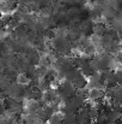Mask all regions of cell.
<instances>
[{
    "label": "cell",
    "instance_id": "7",
    "mask_svg": "<svg viewBox=\"0 0 122 124\" xmlns=\"http://www.w3.org/2000/svg\"><path fill=\"white\" fill-rule=\"evenodd\" d=\"M28 34H29V33H28V29H26V27L23 25V24H18V25L14 28V30H13V35L16 36V39H19V40L26 39Z\"/></svg>",
    "mask_w": 122,
    "mask_h": 124
},
{
    "label": "cell",
    "instance_id": "4",
    "mask_svg": "<svg viewBox=\"0 0 122 124\" xmlns=\"http://www.w3.org/2000/svg\"><path fill=\"white\" fill-rule=\"evenodd\" d=\"M87 96L92 101H98V100L105 98V90L101 89V88H91V89H89Z\"/></svg>",
    "mask_w": 122,
    "mask_h": 124
},
{
    "label": "cell",
    "instance_id": "6",
    "mask_svg": "<svg viewBox=\"0 0 122 124\" xmlns=\"http://www.w3.org/2000/svg\"><path fill=\"white\" fill-rule=\"evenodd\" d=\"M81 75V71L79 68H76V66H72L66 74H65V80L66 81H70V82H74L77 78H79Z\"/></svg>",
    "mask_w": 122,
    "mask_h": 124
},
{
    "label": "cell",
    "instance_id": "5",
    "mask_svg": "<svg viewBox=\"0 0 122 124\" xmlns=\"http://www.w3.org/2000/svg\"><path fill=\"white\" fill-rule=\"evenodd\" d=\"M79 69H80L83 76H85L86 78H89V77L93 74V71H95L93 68H92V65H91V60H90V59H85L80 64Z\"/></svg>",
    "mask_w": 122,
    "mask_h": 124
},
{
    "label": "cell",
    "instance_id": "14",
    "mask_svg": "<svg viewBox=\"0 0 122 124\" xmlns=\"http://www.w3.org/2000/svg\"><path fill=\"white\" fill-rule=\"evenodd\" d=\"M121 119H122V118H121Z\"/></svg>",
    "mask_w": 122,
    "mask_h": 124
},
{
    "label": "cell",
    "instance_id": "13",
    "mask_svg": "<svg viewBox=\"0 0 122 124\" xmlns=\"http://www.w3.org/2000/svg\"><path fill=\"white\" fill-rule=\"evenodd\" d=\"M108 121V111L105 110H101L97 118H96V123L97 124H104Z\"/></svg>",
    "mask_w": 122,
    "mask_h": 124
},
{
    "label": "cell",
    "instance_id": "11",
    "mask_svg": "<svg viewBox=\"0 0 122 124\" xmlns=\"http://www.w3.org/2000/svg\"><path fill=\"white\" fill-rule=\"evenodd\" d=\"M73 83L76 84V87H77L78 90H79V89H85V88H87V81H86V77L83 76V75H81L79 78H77Z\"/></svg>",
    "mask_w": 122,
    "mask_h": 124
},
{
    "label": "cell",
    "instance_id": "12",
    "mask_svg": "<svg viewBox=\"0 0 122 124\" xmlns=\"http://www.w3.org/2000/svg\"><path fill=\"white\" fill-rule=\"evenodd\" d=\"M87 111H89V115H90L91 119L92 121H96V118H97V116H98V113H99L101 110L96 105H90V106H87Z\"/></svg>",
    "mask_w": 122,
    "mask_h": 124
},
{
    "label": "cell",
    "instance_id": "9",
    "mask_svg": "<svg viewBox=\"0 0 122 124\" xmlns=\"http://www.w3.org/2000/svg\"><path fill=\"white\" fill-rule=\"evenodd\" d=\"M64 117H65V112H60V111H56L49 119H48V124H62L64 121Z\"/></svg>",
    "mask_w": 122,
    "mask_h": 124
},
{
    "label": "cell",
    "instance_id": "3",
    "mask_svg": "<svg viewBox=\"0 0 122 124\" xmlns=\"http://www.w3.org/2000/svg\"><path fill=\"white\" fill-rule=\"evenodd\" d=\"M91 122H92V119L89 115L87 107L84 106L77 113V124H91Z\"/></svg>",
    "mask_w": 122,
    "mask_h": 124
},
{
    "label": "cell",
    "instance_id": "2",
    "mask_svg": "<svg viewBox=\"0 0 122 124\" xmlns=\"http://www.w3.org/2000/svg\"><path fill=\"white\" fill-rule=\"evenodd\" d=\"M58 92H59V98L61 100V102H64L66 99L68 98H72L74 94H77L78 89L76 87V84L73 82H70V81H64L59 85L58 88Z\"/></svg>",
    "mask_w": 122,
    "mask_h": 124
},
{
    "label": "cell",
    "instance_id": "10",
    "mask_svg": "<svg viewBox=\"0 0 122 124\" xmlns=\"http://www.w3.org/2000/svg\"><path fill=\"white\" fill-rule=\"evenodd\" d=\"M62 124H77V115H74V113H65Z\"/></svg>",
    "mask_w": 122,
    "mask_h": 124
},
{
    "label": "cell",
    "instance_id": "8",
    "mask_svg": "<svg viewBox=\"0 0 122 124\" xmlns=\"http://www.w3.org/2000/svg\"><path fill=\"white\" fill-rule=\"evenodd\" d=\"M122 118V112L116 111L114 108H111L110 111H108V122L111 124H117Z\"/></svg>",
    "mask_w": 122,
    "mask_h": 124
},
{
    "label": "cell",
    "instance_id": "1",
    "mask_svg": "<svg viewBox=\"0 0 122 124\" xmlns=\"http://www.w3.org/2000/svg\"><path fill=\"white\" fill-rule=\"evenodd\" d=\"M115 64V59L110 54H102L101 57H97L91 60V65L95 71H105L108 69H113Z\"/></svg>",
    "mask_w": 122,
    "mask_h": 124
}]
</instances>
